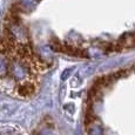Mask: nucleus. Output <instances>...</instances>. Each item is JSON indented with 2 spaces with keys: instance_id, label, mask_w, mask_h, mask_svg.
Here are the masks:
<instances>
[{
  "instance_id": "1",
  "label": "nucleus",
  "mask_w": 135,
  "mask_h": 135,
  "mask_svg": "<svg viewBox=\"0 0 135 135\" xmlns=\"http://www.w3.org/2000/svg\"><path fill=\"white\" fill-rule=\"evenodd\" d=\"M8 72L13 79L18 81H24L28 75L27 66L21 61H12L8 66Z\"/></svg>"
},
{
  "instance_id": "2",
  "label": "nucleus",
  "mask_w": 135,
  "mask_h": 135,
  "mask_svg": "<svg viewBox=\"0 0 135 135\" xmlns=\"http://www.w3.org/2000/svg\"><path fill=\"white\" fill-rule=\"evenodd\" d=\"M120 47H135V33H127L120 39Z\"/></svg>"
},
{
  "instance_id": "3",
  "label": "nucleus",
  "mask_w": 135,
  "mask_h": 135,
  "mask_svg": "<svg viewBox=\"0 0 135 135\" xmlns=\"http://www.w3.org/2000/svg\"><path fill=\"white\" fill-rule=\"evenodd\" d=\"M8 60L2 53H0V76H4L8 72Z\"/></svg>"
},
{
  "instance_id": "4",
  "label": "nucleus",
  "mask_w": 135,
  "mask_h": 135,
  "mask_svg": "<svg viewBox=\"0 0 135 135\" xmlns=\"http://www.w3.org/2000/svg\"><path fill=\"white\" fill-rule=\"evenodd\" d=\"M33 90H34V87H33V85H31V84H24L22 86L19 87V93L21 95H24V97L32 94Z\"/></svg>"
},
{
  "instance_id": "5",
  "label": "nucleus",
  "mask_w": 135,
  "mask_h": 135,
  "mask_svg": "<svg viewBox=\"0 0 135 135\" xmlns=\"http://www.w3.org/2000/svg\"><path fill=\"white\" fill-rule=\"evenodd\" d=\"M38 0H20V6L25 9H31L35 6Z\"/></svg>"
},
{
  "instance_id": "6",
  "label": "nucleus",
  "mask_w": 135,
  "mask_h": 135,
  "mask_svg": "<svg viewBox=\"0 0 135 135\" xmlns=\"http://www.w3.org/2000/svg\"><path fill=\"white\" fill-rule=\"evenodd\" d=\"M89 135H103V132H102V128H101V126H92V129L89 131Z\"/></svg>"
},
{
  "instance_id": "7",
  "label": "nucleus",
  "mask_w": 135,
  "mask_h": 135,
  "mask_svg": "<svg viewBox=\"0 0 135 135\" xmlns=\"http://www.w3.org/2000/svg\"><path fill=\"white\" fill-rule=\"evenodd\" d=\"M0 135H15V132L12 128H0Z\"/></svg>"
},
{
  "instance_id": "8",
  "label": "nucleus",
  "mask_w": 135,
  "mask_h": 135,
  "mask_svg": "<svg viewBox=\"0 0 135 135\" xmlns=\"http://www.w3.org/2000/svg\"><path fill=\"white\" fill-rule=\"evenodd\" d=\"M69 74H71V69H66V71H65V74L61 75V79H62V80H66L67 78H68Z\"/></svg>"
},
{
  "instance_id": "9",
  "label": "nucleus",
  "mask_w": 135,
  "mask_h": 135,
  "mask_svg": "<svg viewBox=\"0 0 135 135\" xmlns=\"http://www.w3.org/2000/svg\"><path fill=\"white\" fill-rule=\"evenodd\" d=\"M42 135H53V134H52V133H51V132L46 131V132H44V133H42Z\"/></svg>"
}]
</instances>
